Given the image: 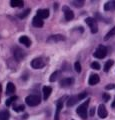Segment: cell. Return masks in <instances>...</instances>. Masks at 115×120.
Listing matches in <instances>:
<instances>
[{
  "instance_id": "obj_9",
  "label": "cell",
  "mask_w": 115,
  "mask_h": 120,
  "mask_svg": "<svg viewBox=\"0 0 115 120\" xmlns=\"http://www.w3.org/2000/svg\"><path fill=\"white\" fill-rule=\"evenodd\" d=\"M74 83V79L72 77H68V78H64L60 81V86L61 87H68V86H71Z\"/></svg>"
},
{
  "instance_id": "obj_21",
  "label": "cell",
  "mask_w": 115,
  "mask_h": 120,
  "mask_svg": "<svg viewBox=\"0 0 115 120\" xmlns=\"http://www.w3.org/2000/svg\"><path fill=\"white\" fill-rule=\"evenodd\" d=\"M10 4L12 7H22L24 5V2L21 1V0H11Z\"/></svg>"
},
{
  "instance_id": "obj_7",
  "label": "cell",
  "mask_w": 115,
  "mask_h": 120,
  "mask_svg": "<svg viewBox=\"0 0 115 120\" xmlns=\"http://www.w3.org/2000/svg\"><path fill=\"white\" fill-rule=\"evenodd\" d=\"M13 55H14V57H15V59L17 60V61H20V60H22L25 57V52L22 50L21 48L15 47L14 50H13Z\"/></svg>"
},
{
  "instance_id": "obj_13",
  "label": "cell",
  "mask_w": 115,
  "mask_h": 120,
  "mask_svg": "<svg viewBox=\"0 0 115 120\" xmlns=\"http://www.w3.org/2000/svg\"><path fill=\"white\" fill-rule=\"evenodd\" d=\"M37 16L41 19H45L49 16V10L48 9H39L37 10Z\"/></svg>"
},
{
  "instance_id": "obj_19",
  "label": "cell",
  "mask_w": 115,
  "mask_h": 120,
  "mask_svg": "<svg viewBox=\"0 0 115 120\" xmlns=\"http://www.w3.org/2000/svg\"><path fill=\"white\" fill-rule=\"evenodd\" d=\"M104 10H105V11L115 10V1H108L107 3H105V5H104Z\"/></svg>"
},
{
  "instance_id": "obj_23",
  "label": "cell",
  "mask_w": 115,
  "mask_h": 120,
  "mask_svg": "<svg viewBox=\"0 0 115 120\" xmlns=\"http://www.w3.org/2000/svg\"><path fill=\"white\" fill-rule=\"evenodd\" d=\"M113 63H114L113 60H108V61H106L105 65H104V71H105V72H108L109 69L111 68V67H112Z\"/></svg>"
},
{
  "instance_id": "obj_4",
  "label": "cell",
  "mask_w": 115,
  "mask_h": 120,
  "mask_svg": "<svg viewBox=\"0 0 115 120\" xmlns=\"http://www.w3.org/2000/svg\"><path fill=\"white\" fill-rule=\"evenodd\" d=\"M93 55H94V57L98 58V59L104 58L105 56L107 55V48L104 46V45H99L98 48L95 50Z\"/></svg>"
},
{
  "instance_id": "obj_26",
  "label": "cell",
  "mask_w": 115,
  "mask_h": 120,
  "mask_svg": "<svg viewBox=\"0 0 115 120\" xmlns=\"http://www.w3.org/2000/svg\"><path fill=\"white\" fill-rule=\"evenodd\" d=\"M58 74H59V72H58V71H56V72L52 73V74H51V76H50V78H49V81H50V82H54L55 80L57 79V77H58Z\"/></svg>"
},
{
  "instance_id": "obj_10",
  "label": "cell",
  "mask_w": 115,
  "mask_h": 120,
  "mask_svg": "<svg viewBox=\"0 0 115 120\" xmlns=\"http://www.w3.org/2000/svg\"><path fill=\"white\" fill-rule=\"evenodd\" d=\"M107 115H108V113H107L105 106L103 104H100L98 107V116L100 118H106Z\"/></svg>"
},
{
  "instance_id": "obj_3",
  "label": "cell",
  "mask_w": 115,
  "mask_h": 120,
  "mask_svg": "<svg viewBox=\"0 0 115 120\" xmlns=\"http://www.w3.org/2000/svg\"><path fill=\"white\" fill-rule=\"evenodd\" d=\"M25 102L29 106H37L40 103V97L38 95H28L25 98Z\"/></svg>"
},
{
  "instance_id": "obj_32",
  "label": "cell",
  "mask_w": 115,
  "mask_h": 120,
  "mask_svg": "<svg viewBox=\"0 0 115 120\" xmlns=\"http://www.w3.org/2000/svg\"><path fill=\"white\" fill-rule=\"evenodd\" d=\"M113 88H115V85L114 84H108L105 87V89L106 90H110V89H113Z\"/></svg>"
},
{
  "instance_id": "obj_27",
  "label": "cell",
  "mask_w": 115,
  "mask_h": 120,
  "mask_svg": "<svg viewBox=\"0 0 115 120\" xmlns=\"http://www.w3.org/2000/svg\"><path fill=\"white\" fill-rule=\"evenodd\" d=\"M74 69H75V71L76 72H78V73L81 72V64H80L79 61L75 62V64H74Z\"/></svg>"
},
{
  "instance_id": "obj_28",
  "label": "cell",
  "mask_w": 115,
  "mask_h": 120,
  "mask_svg": "<svg viewBox=\"0 0 115 120\" xmlns=\"http://www.w3.org/2000/svg\"><path fill=\"white\" fill-rule=\"evenodd\" d=\"M91 68H93V69H95V70H99V69H100L99 63H97V62H92V63H91Z\"/></svg>"
},
{
  "instance_id": "obj_34",
  "label": "cell",
  "mask_w": 115,
  "mask_h": 120,
  "mask_svg": "<svg viewBox=\"0 0 115 120\" xmlns=\"http://www.w3.org/2000/svg\"><path fill=\"white\" fill-rule=\"evenodd\" d=\"M112 107H114V108H115V99H114V101L112 102Z\"/></svg>"
},
{
  "instance_id": "obj_35",
  "label": "cell",
  "mask_w": 115,
  "mask_h": 120,
  "mask_svg": "<svg viewBox=\"0 0 115 120\" xmlns=\"http://www.w3.org/2000/svg\"><path fill=\"white\" fill-rule=\"evenodd\" d=\"M1 90H2V87H1V85H0V93H1Z\"/></svg>"
},
{
  "instance_id": "obj_2",
  "label": "cell",
  "mask_w": 115,
  "mask_h": 120,
  "mask_svg": "<svg viewBox=\"0 0 115 120\" xmlns=\"http://www.w3.org/2000/svg\"><path fill=\"white\" fill-rule=\"evenodd\" d=\"M89 101L90 100L87 99L84 103H82L80 106H78V108H77V110H76L77 114L83 119L87 118V108H88V105H89Z\"/></svg>"
},
{
  "instance_id": "obj_25",
  "label": "cell",
  "mask_w": 115,
  "mask_h": 120,
  "mask_svg": "<svg viewBox=\"0 0 115 120\" xmlns=\"http://www.w3.org/2000/svg\"><path fill=\"white\" fill-rule=\"evenodd\" d=\"M15 100H17V97H16V96H12V97H10L9 99H7V100L5 101V105H6V106H10V105L12 104Z\"/></svg>"
},
{
  "instance_id": "obj_16",
  "label": "cell",
  "mask_w": 115,
  "mask_h": 120,
  "mask_svg": "<svg viewBox=\"0 0 115 120\" xmlns=\"http://www.w3.org/2000/svg\"><path fill=\"white\" fill-rule=\"evenodd\" d=\"M99 76L97 74H92L90 77H89V80H88V83L90 84V85H95V84H97L98 82H99Z\"/></svg>"
},
{
  "instance_id": "obj_11",
  "label": "cell",
  "mask_w": 115,
  "mask_h": 120,
  "mask_svg": "<svg viewBox=\"0 0 115 120\" xmlns=\"http://www.w3.org/2000/svg\"><path fill=\"white\" fill-rule=\"evenodd\" d=\"M65 40V37L60 34H56V35H52L47 39L48 42H59V41H63Z\"/></svg>"
},
{
  "instance_id": "obj_6",
  "label": "cell",
  "mask_w": 115,
  "mask_h": 120,
  "mask_svg": "<svg viewBox=\"0 0 115 120\" xmlns=\"http://www.w3.org/2000/svg\"><path fill=\"white\" fill-rule=\"evenodd\" d=\"M31 66L33 67L34 69H40V68H43L45 66V61L44 59L41 57H38V58H35L31 61Z\"/></svg>"
},
{
  "instance_id": "obj_12",
  "label": "cell",
  "mask_w": 115,
  "mask_h": 120,
  "mask_svg": "<svg viewBox=\"0 0 115 120\" xmlns=\"http://www.w3.org/2000/svg\"><path fill=\"white\" fill-rule=\"evenodd\" d=\"M32 24L34 27H37V28H40V27H42L43 24H44V22H43V19H41V18H39L38 16H36L32 19Z\"/></svg>"
},
{
  "instance_id": "obj_30",
  "label": "cell",
  "mask_w": 115,
  "mask_h": 120,
  "mask_svg": "<svg viewBox=\"0 0 115 120\" xmlns=\"http://www.w3.org/2000/svg\"><path fill=\"white\" fill-rule=\"evenodd\" d=\"M29 13H30V9H26V10H25L23 13L19 15V17H20V18H24V17H26Z\"/></svg>"
},
{
  "instance_id": "obj_20",
  "label": "cell",
  "mask_w": 115,
  "mask_h": 120,
  "mask_svg": "<svg viewBox=\"0 0 115 120\" xmlns=\"http://www.w3.org/2000/svg\"><path fill=\"white\" fill-rule=\"evenodd\" d=\"M9 117H10V114L8 110L0 111V120H8Z\"/></svg>"
},
{
  "instance_id": "obj_22",
  "label": "cell",
  "mask_w": 115,
  "mask_h": 120,
  "mask_svg": "<svg viewBox=\"0 0 115 120\" xmlns=\"http://www.w3.org/2000/svg\"><path fill=\"white\" fill-rule=\"evenodd\" d=\"M70 4H72L73 6L77 7V8H80V7H82L84 5V1L83 0H74V1L70 2Z\"/></svg>"
},
{
  "instance_id": "obj_18",
  "label": "cell",
  "mask_w": 115,
  "mask_h": 120,
  "mask_svg": "<svg viewBox=\"0 0 115 120\" xmlns=\"http://www.w3.org/2000/svg\"><path fill=\"white\" fill-rule=\"evenodd\" d=\"M15 90H16L15 85H14L12 82H8V84L6 86V94H8V95L12 94V93L15 92Z\"/></svg>"
},
{
  "instance_id": "obj_33",
  "label": "cell",
  "mask_w": 115,
  "mask_h": 120,
  "mask_svg": "<svg viewBox=\"0 0 115 120\" xmlns=\"http://www.w3.org/2000/svg\"><path fill=\"white\" fill-rule=\"evenodd\" d=\"M94 113H95V108H92L91 111H90V116H93Z\"/></svg>"
},
{
  "instance_id": "obj_5",
  "label": "cell",
  "mask_w": 115,
  "mask_h": 120,
  "mask_svg": "<svg viewBox=\"0 0 115 120\" xmlns=\"http://www.w3.org/2000/svg\"><path fill=\"white\" fill-rule=\"evenodd\" d=\"M85 22H86V24L89 26V28H90L91 32L92 33H97L98 31V25H97V22L94 18L92 17H88L85 19Z\"/></svg>"
},
{
  "instance_id": "obj_17",
  "label": "cell",
  "mask_w": 115,
  "mask_h": 120,
  "mask_svg": "<svg viewBox=\"0 0 115 120\" xmlns=\"http://www.w3.org/2000/svg\"><path fill=\"white\" fill-rule=\"evenodd\" d=\"M19 42L21 43V44H23V45H25L26 47H29L31 45V40L29 39V37H27V36H21L20 38H19Z\"/></svg>"
},
{
  "instance_id": "obj_1",
  "label": "cell",
  "mask_w": 115,
  "mask_h": 120,
  "mask_svg": "<svg viewBox=\"0 0 115 120\" xmlns=\"http://www.w3.org/2000/svg\"><path fill=\"white\" fill-rule=\"evenodd\" d=\"M86 97H87V92H82V93H80V94H78V95L71 96L67 100V106L71 107V106H73V105H75L77 102H78V101L86 98Z\"/></svg>"
},
{
  "instance_id": "obj_8",
  "label": "cell",
  "mask_w": 115,
  "mask_h": 120,
  "mask_svg": "<svg viewBox=\"0 0 115 120\" xmlns=\"http://www.w3.org/2000/svg\"><path fill=\"white\" fill-rule=\"evenodd\" d=\"M63 11H64V17H65V19L67 20V21H70V20H72L73 18H74V13H73V11L72 10H70L68 7H63Z\"/></svg>"
},
{
  "instance_id": "obj_24",
  "label": "cell",
  "mask_w": 115,
  "mask_h": 120,
  "mask_svg": "<svg viewBox=\"0 0 115 120\" xmlns=\"http://www.w3.org/2000/svg\"><path fill=\"white\" fill-rule=\"evenodd\" d=\"M114 35H115V27H113L112 29H110V31L105 35L104 40H105V41H106V40H108L109 38H111V37L114 36Z\"/></svg>"
},
{
  "instance_id": "obj_14",
  "label": "cell",
  "mask_w": 115,
  "mask_h": 120,
  "mask_svg": "<svg viewBox=\"0 0 115 120\" xmlns=\"http://www.w3.org/2000/svg\"><path fill=\"white\" fill-rule=\"evenodd\" d=\"M51 92H52V88H51L50 86H44L43 87V98L45 100L48 99L51 94Z\"/></svg>"
},
{
  "instance_id": "obj_15",
  "label": "cell",
  "mask_w": 115,
  "mask_h": 120,
  "mask_svg": "<svg viewBox=\"0 0 115 120\" xmlns=\"http://www.w3.org/2000/svg\"><path fill=\"white\" fill-rule=\"evenodd\" d=\"M63 107V101L62 99H59L57 102V106H56V114H55V120H59V113Z\"/></svg>"
},
{
  "instance_id": "obj_31",
  "label": "cell",
  "mask_w": 115,
  "mask_h": 120,
  "mask_svg": "<svg viewBox=\"0 0 115 120\" xmlns=\"http://www.w3.org/2000/svg\"><path fill=\"white\" fill-rule=\"evenodd\" d=\"M103 99H104V101H109L110 95L107 94V93H104V94H103Z\"/></svg>"
},
{
  "instance_id": "obj_29",
  "label": "cell",
  "mask_w": 115,
  "mask_h": 120,
  "mask_svg": "<svg viewBox=\"0 0 115 120\" xmlns=\"http://www.w3.org/2000/svg\"><path fill=\"white\" fill-rule=\"evenodd\" d=\"M24 105H19V106H17V107H14V110H15L16 112H22L24 110Z\"/></svg>"
}]
</instances>
